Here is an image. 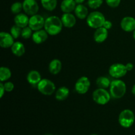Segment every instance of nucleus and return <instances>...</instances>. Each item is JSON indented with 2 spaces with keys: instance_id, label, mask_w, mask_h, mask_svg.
<instances>
[{
  "instance_id": "obj_23",
  "label": "nucleus",
  "mask_w": 135,
  "mask_h": 135,
  "mask_svg": "<svg viewBox=\"0 0 135 135\" xmlns=\"http://www.w3.org/2000/svg\"><path fill=\"white\" fill-rule=\"evenodd\" d=\"M41 4L44 9L48 11L55 10L57 5V0H40Z\"/></svg>"
},
{
  "instance_id": "obj_38",
  "label": "nucleus",
  "mask_w": 135,
  "mask_h": 135,
  "mask_svg": "<svg viewBox=\"0 0 135 135\" xmlns=\"http://www.w3.org/2000/svg\"><path fill=\"white\" fill-rule=\"evenodd\" d=\"M92 135H98V134H92Z\"/></svg>"
},
{
  "instance_id": "obj_8",
  "label": "nucleus",
  "mask_w": 135,
  "mask_h": 135,
  "mask_svg": "<svg viewBox=\"0 0 135 135\" xmlns=\"http://www.w3.org/2000/svg\"><path fill=\"white\" fill-rule=\"evenodd\" d=\"M90 87V81L89 79L85 76L79 78L75 85V90L79 94H85L89 90Z\"/></svg>"
},
{
  "instance_id": "obj_18",
  "label": "nucleus",
  "mask_w": 135,
  "mask_h": 135,
  "mask_svg": "<svg viewBox=\"0 0 135 135\" xmlns=\"http://www.w3.org/2000/svg\"><path fill=\"white\" fill-rule=\"evenodd\" d=\"M26 79H27L28 83L31 85H38V83L42 80V76H41L40 73L38 71L36 70H32L29 71L26 76Z\"/></svg>"
},
{
  "instance_id": "obj_35",
  "label": "nucleus",
  "mask_w": 135,
  "mask_h": 135,
  "mask_svg": "<svg viewBox=\"0 0 135 135\" xmlns=\"http://www.w3.org/2000/svg\"><path fill=\"white\" fill-rule=\"evenodd\" d=\"M75 1L76 2V3L78 5V4H83L85 0H75Z\"/></svg>"
},
{
  "instance_id": "obj_6",
  "label": "nucleus",
  "mask_w": 135,
  "mask_h": 135,
  "mask_svg": "<svg viewBox=\"0 0 135 135\" xmlns=\"http://www.w3.org/2000/svg\"><path fill=\"white\" fill-rule=\"evenodd\" d=\"M37 89L42 94L51 96L55 91L56 87L54 82L47 79H42L37 85Z\"/></svg>"
},
{
  "instance_id": "obj_13",
  "label": "nucleus",
  "mask_w": 135,
  "mask_h": 135,
  "mask_svg": "<svg viewBox=\"0 0 135 135\" xmlns=\"http://www.w3.org/2000/svg\"><path fill=\"white\" fill-rule=\"evenodd\" d=\"M48 35V33L45 30V29H41L33 32L32 39L36 44H41L47 40Z\"/></svg>"
},
{
  "instance_id": "obj_29",
  "label": "nucleus",
  "mask_w": 135,
  "mask_h": 135,
  "mask_svg": "<svg viewBox=\"0 0 135 135\" xmlns=\"http://www.w3.org/2000/svg\"><path fill=\"white\" fill-rule=\"evenodd\" d=\"M103 2H104V0H88L87 4L91 9H96L102 6Z\"/></svg>"
},
{
  "instance_id": "obj_25",
  "label": "nucleus",
  "mask_w": 135,
  "mask_h": 135,
  "mask_svg": "<svg viewBox=\"0 0 135 135\" xmlns=\"http://www.w3.org/2000/svg\"><path fill=\"white\" fill-rule=\"evenodd\" d=\"M11 71L10 69L6 67H1L0 69V80L1 82H5L9 80L11 76Z\"/></svg>"
},
{
  "instance_id": "obj_32",
  "label": "nucleus",
  "mask_w": 135,
  "mask_h": 135,
  "mask_svg": "<svg viewBox=\"0 0 135 135\" xmlns=\"http://www.w3.org/2000/svg\"><path fill=\"white\" fill-rule=\"evenodd\" d=\"M103 27H104L105 28L108 29V30L112 28V22H111V21H108V20H105V21L104 22V25H103Z\"/></svg>"
},
{
  "instance_id": "obj_19",
  "label": "nucleus",
  "mask_w": 135,
  "mask_h": 135,
  "mask_svg": "<svg viewBox=\"0 0 135 135\" xmlns=\"http://www.w3.org/2000/svg\"><path fill=\"white\" fill-rule=\"evenodd\" d=\"M74 12H75V16L81 20L87 18L88 15H89L88 8L83 4H78V5H76V7Z\"/></svg>"
},
{
  "instance_id": "obj_17",
  "label": "nucleus",
  "mask_w": 135,
  "mask_h": 135,
  "mask_svg": "<svg viewBox=\"0 0 135 135\" xmlns=\"http://www.w3.org/2000/svg\"><path fill=\"white\" fill-rule=\"evenodd\" d=\"M29 19L28 15L26 13H19V14L16 15V16L14 18V22L15 25L20 26L21 28H25L26 26H28Z\"/></svg>"
},
{
  "instance_id": "obj_7",
  "label": "nucleus",
  "mask_w": 135,
  "mask_h": 135,
  "mask_svg": "<svg viewBox=\"0 0 135 135\" xmlns=\"http://www.w3.org/2000/svg\"><path fill=\"white\" fill-rule=\"evenodd\" d=\"M125 65L117 63L112 65L109 68V74L111 76L116 79L123 77L127 73Z\"/></svg>"
},
{
  "instance_id": "obj_1",
  "label": "nucleus",
  "mask_w": 135,
  "mask_h": 135,
  "mask_svg": "<svg viewBox=\"0 0 135 135\" xmlns=\"http://www.w3.org/2000/svg\"><path fill=\"white\" fill-rule=\"evenodd\" d=\"M63 25L61 19L57 16H50L45 21L44 29L49 35L56 36L61 32Z\"/></svg>"
},
{
  "instance_id": "obj_15",
  "label": "nucleus",
  "mask_w": 135,
  "mask_h": 135,
  "mask_svg": "<svg viewBox=\"0 0 135 135\" xmlns=\"http://www.w3.org/2000/svg\"><path fill=\"white\" fill-rule=\"evenodd\" d=\"M63 26L66 28H73L76 25V17L71 13H63L61 18Z\"/></svg>"
},
{
  "instance_id": "obj_3",
  "label": "nucleus",
  "mask_w": 135,
  "mask_h": 135,
  "mask_svg": "<svg viewBox=\"0 0 135 135\" xmlns=\"http://www.w3.org/2000/svg\"><path fill=\"white\" fill-rule=\"evenodd\" d=\"M105 21V17L104 14L97 11L91 12L86 18L87 25L94 29L102 27Z\"/></svg>"
},
{
  "instance_id": "obj_26",
  "label": "nucleus",
  "mask_w": 135,
  "mask_h": 135,
  "mask_svg": "<svg viewBox=\"0 0 135 135\" xmlns=\"http://www.w3.org/2000/svg\"><path fill=\"white\" fill-rule=\"evenodd\" d=\"M22 10H23L22 3L19 2V1H16V2L13 3L11 6V11L13 14H19L21 13Z\"/></svg>"
},
{
  "instance_id": "obj_11",
  "label": "nucleus",
  "mask_w": 135,
  "mask_h": 135,
  "mask_svg": "<svg viewBox=\"0 0 135 135\" xmlns=\"http://www.w3.org/2000/svg\"><path fill=\"white\" fill-rule=\"evenodd\" d=\"M15 38L11 33L6 32H1L0 33V46L2 48H9L11 47L14 42Z\"/></svg>"
},
{
  "instance_id": "obj_31",
  "label": "nucleus",
  "mask_w": 135,
  "mask_h": 135,
  "mask_svg": "<svg viewBox=\"0 0 135 135\" xmlns=\"http://www.w3.org/2000/svg\"><path fill=\"white\" fill-rule=\"evenodd\" d=\"M4 87H5V92H10L13 90L15 86L12 82H6L4 83Z\"/></svg>"
},
{
  "instance_id": "obj_12",
  "label": "nucleus",
  "mask_w": 135,
  "mask_h": 135,
  "mask_svg": "<svg viewBox=\"0 0 135 135\" xmlns=\"http://www.w3.org/2000/svg\"><path fill=\"white\" fill-rule=\"evenodd\" d=\"M121 28L127 32H131L135 30V18L132 17H125L121 21Z\"/></svg>"
},
{
  "instance_id": "obj_16",
  "label": "nucleus",
  "mask_w": 135,
  "mask_h": 135,
  "mask_svg": "<svg viewBox=\"0 0 135 135\" xmlns=\"http://www.w3.org/2000/svg\"><path fill=\"white\" fill-rule=\"evenodd\" d=\"M76 5L75 0H63L61 3V10L64 13H69L74 11Z\"/></svg>"
},
{
  "instance_id": "obj_36",
  "label": "nucleus",
  "mask_w": 135,
  "mask_h": 135,
  "mask_svg": "<svg viewBox=\"0 0 135 135\" xmlns=\"http://www.w3.org/2000/svg\"><path fill=\"white\" fill-rule=\"evenodd\" d=\"M131 92H132V94H133L134 96H135V84L133 85V88H132V90H131Z\"/></svg>"
},
{
  "instance_id": "obj_39",
  "label": "nucleus",
  "mask_w": 135,
  "mask_h": 135,
  "mask_svg": "<svg viewBox=\"0 0 135 135\" xmlns=\"http://www.w3.org/2000/svg\"><path fill=\"white\" fill-rule=\"evenodd\" d=\"M46 135H51V134H46Z\"/></svg>"
},
{
  "instance_id": "obj_34",
  "label": "nucleus",
  "mask_w": 135,
  "mask_h": 135,
  "mask_svg": "<svg viewBox=\"0 0 135 135\" xmlns=\"http://www.w3.org/2000/svg\"><path fill=\"white\" fill-rule=\"evenodd\" d=\"M125 66H126L127 70L128 71H132V70L133 69V68H134V65H133L132 63H130V62L127 63V64L125 65Z\"/></svg>"
},
{
  "instance_id": "obj_9",
  "label": "nucleus",
  "mask_w": 135,
  "mask_h": 135,
  "mask_svg": "<svg viewBox=\"0 0 135 135\" xmlns=\"http://www.w3.org/2000/svg\"><path fill=\"white\" fill-rule=\"evenodd\" d=\"M45 21L46 19L42 15L38 14L34 15L31 16L29 19L28 26L33 31H37L44 28Z\"/></svg>"
},
{
  "instance_id": "obj_28",
  "label": "nucleus",
  "mask_w": 135,
  "mask_h": 135,
  "mask_svg": "<svg viewBox=\"0 0 135 135\" xmlns=\"http://www.w3.org/2000/svg\"><path fill=\"white\" fill-rule=\"evenodd\" d=\"M33 30L29 27L28 26L25 28H22V32H21V37L24 39H29L32 36Z\"/></svg>"
},
{
  "instance_id": "obj_30",
  "label": "nucleus",
  "mask_w": 135,
  "mask_h": 135,
  "mask_svg": "<svg viewBox=\"0 0 135 135\" xmlns=\"http://www.w3.org/2000/svg\"><path fill=\"white\" fill-rule=\"evenodd\" d=\"M121 0H105L107 5L112 8H116L120 5Z\"/></svg>"
},
{
  "instance_id": "obj_24",
  "label": "nucleus",
  "mask_w": 135,
  "mask_h": 135,
  "mask_svg": "<svg viewBox=\"0 0 135 135\" xmlns=\"http://www.w3.org/2000/svg\"><path fill=\"white\" fill-rule=\"evenodd\" d=\"M111 84V81L108 77L104 76H99L96 79V85L98 88H109Z\"/></svg>"
},
{
  "instance_id": "obj_27",
  "label": "nucleus",
  "mask_w": 135,
  "mask_h": 135,
  "mask_svg": "<svg viewBox=\"0 0 135 135\" xmlns=\"http://www.w3.org/2000/svg\"><path fill=\"white\" fill-rule=\"evenodd\" d=\"M22 28L17 25H15L11 28L10 33L13 36L15 39H17L20 36H21V32H22Z\"/></svg>"
},
{
  "instance_id": "obj_10",
  "label": "nucleus",
  "mask_w": 135,
  "mask_h": 135,
  "mask_svg": "<svg viewBox=\"0 0 135 135\" xmlns=\"http://www.w3.org/2000/svg\"><path fill=\"white\" fill-rule=\"evenodd\" d=\"M23 11L26 15L30 16L38 14L39 5L36 0H24L22 2Z\"/></svg>"
},
{
  "instance_id": "obj_20",
  "label": "nucleus",
  "mask_w": 135,
  "mask_h": 135,
  "mask_svg": "<svg viewBox=\"0 0 135 135\" xmlns=\"http://www.w3.org/2000/svg\"><path fill=\"white\" fill-rule=\"evenodd\" d=\"M62 69V63L59 59H54L51 61L49 64V71L52 75H57L60 73Z\"/></svg>"
},
{
  "instance_id": "obj_2",
  "label": "nucleus",
  "mask_w": 135,
  "mask_h": 135,
  "mask_svg": "<svg viewBox=\"0 0 135 135\" xmlns=\"http://www.w3.org/2000/svg\"><path fill=\"white\" fill-rule=\"evenodd\" d=\"M109 88L111 96L115 99L121 98L126 94V84L123 80H120L119 79L112 80Z\"/></svg>"
},
{
  "instance_id": "obj_14",
  "label": "nucleus",
  "mask_w": 135,
  "mask_h": 135,
  "mask_svg": "<svg viewBox=\"0 0 135 135\" xmlns=\"http://www.w3.org/2000/svg\"><path fill=\"white\" fill-rule=\"evenodd\" d=\"M108 37V30L104 27L96 29L94 33V40L96 43L101 44L106 40Z\"/></svg>"
},
{
  "instance_id": "obj_5",
  "label": "nucleus",
  "mask_w": 135,
  "mask_h": 135,
  "mask_svg": "<svg viewBox=\"0 0 135 135\" xmlns=\"http://www.w3.org/2000/svg\"><path fill=\"white\" fill-rule=\"evenodd\" d=\"M111 94L106 89L98 88L92 93V99L94 102L99 105H105L111 100Z\"/></svg>"
},
{
  "instance_id": "obj_40",
  "label": "nucleus",
  "mask_w": 135,
  "mask_h": 135,
  "mask_svg": "<svg viewBox=\"0 0 135 135\" xmlns=\"http://www.w3.org/2000/svg\"><path fill=\"white\" fill-rule=\"evenodd\" d=\"M36 1H38V0H36Z\"/></svg>"
},
{
  "instance_id": "obj_22",
  "label": "nucleus",
  "mask_w": 135,
  "mask_h": 135,
  "mask_svg": "<svg viewBox=\"0 0 135 135\" xmlns=\"http://www.w3.org/2000/svg\"><path fill=\"white\" fill-rule=\"evenodd\" d=\"M69 93L70 91L67 87L61 86L58 88V90H57L55 97L58 101H63L69 97Z\"/></svg>"
},
{
  "instance_id": "obj_4",
  "label": "nucleus",
  "mask_w": 135,
  "mask_h": 135,
  "mask_svg": "<svg viewBox=\"0 0 135 135\" xmlns=\"http://www.w3.org/2000/svg\"><path fill=\"white\" fill-rule=\"evenodd\" d=\"M135 115L131 109H126L123 110L119 115L118 121L119 125L124 128H129L134 124Z\"/></svg>"
},
{
  "instance_id": "obj_33",
  "label": "nucleus",
  "mask_w": 135,
  "mask_h": 135,
  "mask_svg": "<svg viewBox=\"0 0 135 135\" xmlns=\"http://www.w3.org/2000/svg\"><path fill=\"white\" fill-rule=\"evenodd\" d=\"M0 91H1V92H0V98H2L5 92V87H4V84L2 83V82L0 83Z\"/></svg>"
},
{
  "instance_id": "obj_37",
  "label": "nucleus",
  "mask_w": 135,
  "mask_h": 135,
  "mask_svg": "<svg viewBox=\"0 0 135 135\" xmlns=\"http://www.w3.org/2000/svg\"><path fill=\"white\" fill-rule=\"evenodd\" d=\"M133 39H134L135 41V30L133 32Z\"/></svg>"
},
{
  "instance_id": "obj_21",
  "label": "nucleus",
  "mask_w": 135,
  "mask_h": 135,
  "mask_svg": "<svg viewBox=\"0 0 135 135\" xmlns=\"http://www.w3.org/2000/svg\"><path fill=\"white\" fill-rule=\"evenodd\" d=\"M13 55L17 57H21L25 54L26 49L23 44L21 42H15L11 47Z\"/></svg>"
}]
</instances>
